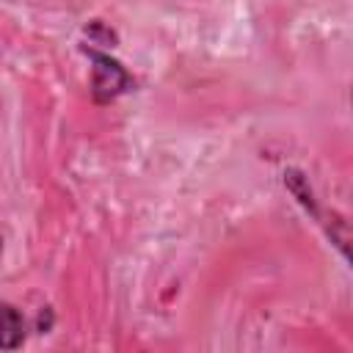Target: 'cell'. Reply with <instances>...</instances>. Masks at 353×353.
<instances>
[{"label": "cell", "mask_w": 353, "mask_h": 353, "mask_svg": "<svg viewBox=\"0 0 353 353\" xmlns=\"http://www.w3.org/2000/svg\"><path fill=\"white\" fill-rule=\"evenodd\" d=\"M88 55H91V61H94L91 94H94L97 102H110V99H116L121 91H127V88L132 85L130 72H127L119 61H113V58L105 55V52H94V50H91Z\"/></svg>", "instance_id": "1"}, {"label": "cell", "mask_w": 353, "mask_h": 353, "mask_svg": "<svg viewBox=\"0 0 353 353\" xmlns=\"http://www.w3.org/2000/svg\"><path fill=\"white\" fill-rule=\"evenodd\" d=\"M28 323L14 303H0V350H14L22 345Z\"/></svg>", "instance_id": "2"}, {"label": "cell", "mask_w": 353, "mask_h": 353, "mask_svg": "<svg viewBox=\"0 0 353 353\" xmlns=\"http://www.w3.org/2000/svg\"><path fill=\"white\" fill-rule=\"evenodd\" d=\"M0 254H3V240H0Z\"/></svg>", "instance_id": "3"}]
</instances>
